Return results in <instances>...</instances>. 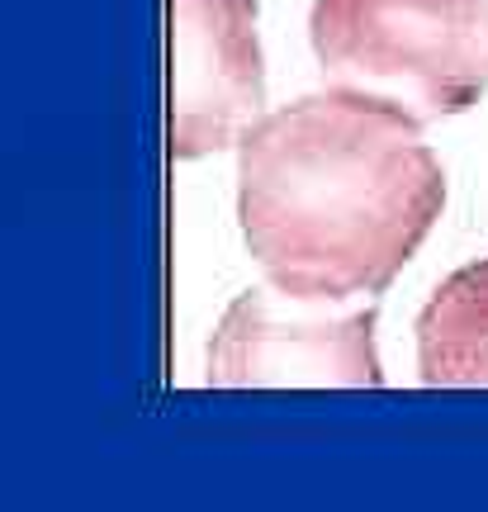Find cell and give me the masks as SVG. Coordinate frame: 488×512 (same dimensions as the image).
<instances>
[{
    "label": "cell",
    "mask_w": 488,
    "mask_h": 512,
    "mask_svg": "<svg viewBox=\"0 0 488 512\" xmlns=\"http://www.w3.org/2000/svg\"><path fill=\"white\" fill-rule=\"evenodd\" d=\"M308 43L327 86L380 95L417 124L488 95V0H313Z\"/></svg>",
    "instance_id": "cell-2"
},
{
    "label": "cell",
    "mask_w": 488,
    "mask_h": 512,
    "mask_svg": "<svg viewBox=\"0 0 488 512\" xmlns=\"http://www.w3.org/2000/svg\"><path fill=\"white\" fill-rule=\"evenodd\" d=\"M256 114H266L256 0H171V157H214Z\"/></svg>",
    "instance_id": "cell-4"
},
{
    "label": "cell",
    "mask_w": 488,
    "mask_h": 512,
    "mask_svg": "<svg viewBox=\"0 0 488 512\" xmlns=\"http://www.w3.org/2000/svg\"><path fill=\"white\" fill-rule=\"evenodd\" d=\"M413 332L427 389H488V256L436 285Z\"/></svg>",
    "instance_id": "cell-5"
},
{
    "label": "cell",
    "mask_w": 488,
    "mask_h": 512,
    "mask_svg": "<svg viewBox=\"0 0 488 512\" xmlns=\"http://www.w3.org/2000/svg\"><path fill=\"white\" fill-rule=\"evenodd\" d=\"M375 299L318 304L252 285L223 309L209 337L214 389H380Z\"/></svg>",
    "instance_id": "cell-3"
},
{
    "label": "cell",
    "mask_w": 488,
    "mask_h": 512,
    "mask_svg": "<svg viewBox=\"0 0 488 512\" xmlns=\"http://www.w3.org/2000/svg\"><path fill=\"white\" fill-rule=\"evenodd\" d=\"M233 147L242 242L294 299H380L446 209L427 124L351 86L256 114Z\"/></svg>",
    "instance_id": "cell-1"
}]
</instances>
